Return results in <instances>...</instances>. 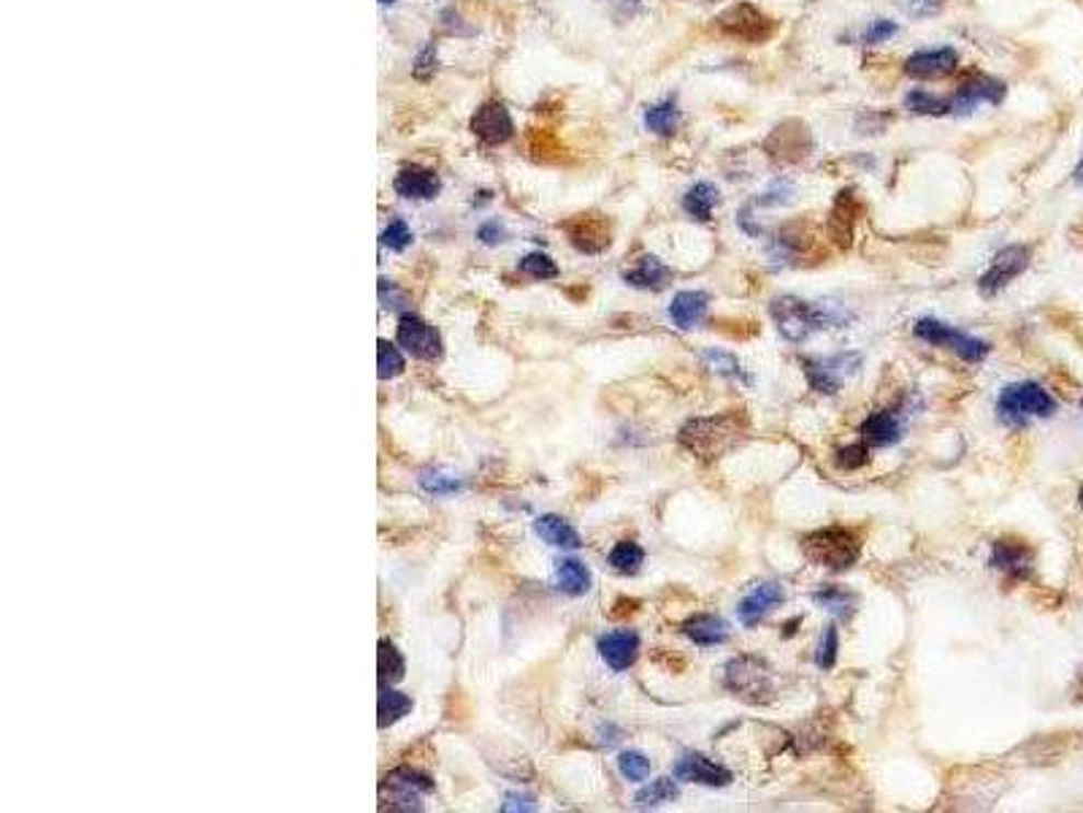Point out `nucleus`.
<instances>
[{
  "mask_svg": "<svg viewBox=\"0 0 1083 813\" xmlns=\"http://www.w3.org/2000/svg\"><path fill=\"white\" fill-rule=\"evenodd\" d=\"M862 437L866 445L872 448H888L902 437V426H899V418L888 409L883 413L870 415V418L862 423Z\"/></svg>",
  "mask_w": 1083,
  "mask_h": 813,
  "instance_id": "nucleus-27",
  "label": "nucleus"
},
{
  "mask_svg": "<svg viewBox=\"0 0 1083 813\" xmlns=\"http://www.w3.org/2000/svg\"><path fill=\"white\" fill-rule=\"evenodd\" d=\"M377 363H380V378L382 380L396 378V374L404 372L401 352L393 348L391 342H385V339H380L377 342Z\"/></svg>",
  "mask_w": 1083,
  "mask_h": 813,
  "instance_id": "nucleus-41",
  "label": "nucleus"
},
{
  "mask_svg": "<svg viewBox=\"0 0 1083 813\" xmlns=\"http://www.w3.org/2000/svg\"><path fill=\"white\" fill-rule=\"evenodd\" d=\"M385 787H391V792H396V800H393V803H412L418 792H431L433 781L429 776H423V773H415L401 767V770H393L391 776H387Z\"/></svg>",
  "mask_w": 1083,
  "mask_h": 813,
  "instance_id": "nucleus-28",
  "label": "nucleus"
},
{
  "mask_svg": "<svg viewBox=\"0 0 1083 813\" xmlns=\"http://www.w3.org/2000/svg\"><path fill=\"white\" fill-rule=\"evenodd\" d=\"M1079 502H1081V508H1083V488H1081V493H1079Z\"/></svg>",
  "mask_w": 1083,
  "mask_h": 813,
  "instance_id": "nucleus-55",
  "label": "nucleus"
},
{
  "mask_svg": "<svg viewBox=\"0 0 1083 813\" xmlns=\"http://www.w3.org/2000/svg\"><path fill=\"white\" fill-rule=\"evenodd\" d=\"M558 589L569 596H583L591 589L589 567L578 559L558 561Z\"/></svg>",
  "mask_w": 1083,
  "mask_h": 813,
  "instance_id": "nucleus-31",
  "label": "nucleus"
},
{
  "mask_svg": "<svg viewBox=\"0 0 1083 813\" xmlns=\"http://www.w3.org/2000/svg\"><path fill=\"white\" fill-rule=\"evenodd\" d=\"M688 3H704V5H710V3H721V0H688Z\"/></svg>",
  "mask_w": 1083,
  "mask_h": 813,
  "instance_id": "nucleus-53",
  "label": "nucleus"
},
{
  "mask_svg": "<svg viewBox=\"0 0 1083 813\" xmlns=\"http://www.w3.org/2000/svg\"><path fill=\"white\" fill-rule=\"evenodd\" d=\"M618 767H620V773H624L626 781L642 783V781H648V776H650V759L640 752L620 754Z\"/></svg>",
  "mask_w": 1083,
  "mask_h": 813,
  "instance_id": "nucleus-40",
  "label": "nucleus"
},
{
  "mask_svg": "<svg viewBox=\"0 0 1083 813\" xmlns=\"http://www.w3.org/2000/svg\"><path fill=\"white\" fill-rule=\"evenodd\" d=\"M1008 84L1002 79L989 77V73H970V77L962 79L956 93L951 95V115L967 117L978 106H1002Z\"/></svg>",
  "mask_w": 1083,
  "mask_h": 813,
  "instance_id": "nucleus-8",
  "label": "nucleus"
},
{
  "mask_svg": "<svg viewBox=\"0 0 1083 813\" xmlns=\"http://www.w3.org/2000/svg\"><path fill=\"white\" fill-rule=\"evenodd\" d=\"M835 462H837V466H840V469H846V472L859 469V466H864L866 462H870V445H866V442H859V445L842 448V451H837Z\"/></svg>",
  "mask_w": 1083,
  "mask_h": 813,
  "instance_id": "nucleus-44",
  "label": "nucleus"
},
{
  "mask_svg": "<svg viewBox=\"0 0 1083 813\" xmlns=\"http://www.w3.org/2000/svg\"><path fill=\"white\" fill-rule=\"evenodd\" d=\"M769 315H772L775 326H778L780 337L789 342H805L820 328L840 323V317L831 315L829 306L811 304V301L800 299V295H778L769 304Z\"/></svg>",
  "mask_w": 1083,
  "mask_h": 813,
  "instance_id": "nucleus-2",
  "label": "nucleus"
},
{
  "mask_svg": "<svg viewBox=\"0 0 1083 813\" xmlns=\"http://www.w3.org/2000/svg\"><path fill=\"white\" fill-rule=\"evenodd\" d=\"M997 413L1008 423H1024L1029 418H1051L1057 413V399L1037 383L1008 385L997 399Z\"/></svg>",
  "mask_w": 1083,
  "mask_h": 813,
  "instance_id": "nucleus-6",
  "label": "nucleus"
},
{
  "mask_svg": "<svg viewBox=\"0 0 1083 813\" xmlns=\"http://www.w3.org/2000/svg\"><path fill=\"white\" fill-rule=\"evenodd\" d=\"M624 280L629 282L631 288H640V291H664L672 280L669 266L664 264L655 255H642L634 264V269L626 271Z\"/></svg>",
  "mask_w": 1083,
  "mask_h": 813,
  "instance_id": "nucleus-24",
  "label": "nucleus"
},
{
  "mask_svg": "<svg viewBox=\"0 0 1083 813\" xmlns=\"http://www.w3.org/2000/svg\"><path fill=\"white\" fill-rule=\"evenodd\" d=\"M767 152L780 163H794L811 155V133L802 123H785L772 130L767 139Z\"/></svg>",
  "mask_w": 1083,
  "mask_h": 813,
  "instance_id": "nucleus-14",
  "label": "nucleus"
},
{
  "mask_svg": "<svg viewBox=\"0 0 1083 813\" xmlns=\"http://www.w3.org/2000/svg\"><path fill=\"white\" fill-rule=\"evenodd\" d=\"M442 22L450 33H461V36H471V33H475L471 27H464V20H461V14H455V11H444Z\"/></svg>",
  "mask_w": 1083,
  "mask_h": 813,
  "instance_id": "nucleus-49",
  "label": "nucleus"
},
{
  "mask_svg": "<svg viewBox=\"0 0 1083 813\" xmlns=\"http://www.w3.org/2000/svg\"><path fill=\"white\" fill-rule=\"evenodd\" d=\"M642 123H645L650 133L661 136V139L675 136L677 128H680V104H677V95H666L659 104L648 106Z\"/></svg>",
  "mask_w": 1083,
  "mask_h": 813,
  "instance_id": "nucleus-26",
  "label": "nucleus"
},
{
  "mask_svg": "<svg viewBox=\"0 0 1083 813\" xmlns=\"http://www.w3.org/2000/svg\"><path fill=\"white\" fill-rule=\"evenodd\" d=\"M412 710V699L407 695H398L393 689H382L380 692V727L393 724L401 716H407Z\"/></svg>",
  "mask_w": 1083,
  "mask_h": 813,
  "instance_id": "nucleus-35",
  "label": "nucleus"
},
{
  "mask_svg": "<svg viewBox=\"0 0 1083 813\" xmlns=\"http://www.w3.org/2000/svg\"><path fill=\"white\" fill-rule=\"evenodd\" d=\"M750 434V420L743 409H732V413L710 415V418H694L680 429L677 440L702 462H715V458L726 456L734 448L743 445Z\"/></svg>",
  "mask_w": 1083,
  "mask_h": 813,
  "instance_id": "nucleus-1",
  "label": "nucleus"
},
{
  "mask_svg": "<svg viewBox=\"0 0 1083 813\" xmlns=\"http://www.w3.org/2000/svg\"><path fill=\"white\" fill-rule=\"evenodd\" d=\"M471 133H475L486 147H499L512 139L515 125H512V117L504 104L490 101V104H482L480 109L475 112V117H471Z\"/></svg>",
  "mask_w": 1083,
  "mask_h": 813,
  "instance_id": "nucleus-11",
  "label": "nucleus"
},
{
  "mask_svg": "<svg viewBox=\"0 0 1083 813\" xmlns=\"http://www.w3.org/2000/svg\"><path fill=\"white\" fill-rule=\"evenodd\" d=\"M677 794H680V789H677V783L672 781V778H659V781H653L650 787L637 792L634 803L637 809H655V805H664L677 800Z\"/></svg>",
  "mask_w": 1083,
  "mask_h": 813,
  "instance_id": "nucleus-34",
  "label": "nucleus"
},
{
  "mask_svg": "<svg viewBox=\"0 0 1083 813\" xmlns=\"http://www.w3.org/2000/svg\"><path fill=\"white\" fill-rule=\"evenodd\" d=\"M899 9L910 16V20H929L943 11L945 0H897Z\"/></svg>",
  "mask_w": 1083,
  "mask_h": 813,
  "instance_id": "nucleus-43",
  "label": "nucleus"
},
{
  "mask_svg": "<svg viewBox=\"0 0 1083 813\" xmlns=\"http://www.w3.org/2000/svg\"><path fill=\"white\" fill-rule=\"evenodd\" d=\"M802 550H805V556L813 565L831 572H842L851 570L859 561L862 543H859V534L851 532V529L826 526L815 529L807 537H802Z\"/></svg>",
  "mask_w": 1083,
  "mask_h": 813,
  "instance_id": "nucleus-3",
  "label": "nucleus"
},
{
  "mask_svg": "<svg viewBox=\"0 0 1083 813\" xmlns=\"http://www.w3.org/2000/svg\"><path fill=\"white\" fill-rule=\"evenodd\" d=\"M991 567L1011 578L1032 576V550L1018 539H997L991 548Z\"/></svg>",
  "mask_w": 1083,
  "mask_h": 813,
  "instance_id": "nucleus-20",
  "label": "nucleus"
},
{
  "mask_svg": "<svg viewBox=\"0 0 1083 813\" xmlns=\"http://www.w3.org/2000/svg\"><path fill=\"white\" fill-rule=\"evenodd\" d=\"M899 33V25L892 20H875L866 25V31L862 33V42L866 47H877V44H886L888 38H894Z\"/></svg>",
  "mask_w": 1083,
  "mask_h": 813,
  "instance_id": "nucleus-42",
  "label": "nucleus"
},
{
  "mask_svg": "<svg viewBox=\"0 0 1083 813\" xmlns=\"http://www.w3.org/2000/svg\"><path fill=\"white\" fill-rule=\"evenodd\" d=\"M675 778L688 783H702V787H729L732 783V773L718 762L707 759L704 754H683L675 762Z\"/></svg>",
  "mask_w": 1083,
  "mask_h": 813,
  "instance_id": "nucleus-15",
  "label": "nucleus"
},
{
  "mask_svg": "<svg viewBox=\"0 0 1083 813\" xmlns=\"http://www.w3.org/2000/svg\"><path fill=\"white\" fill-rule=\"evenodd\" d=\"M380 3H385V5H391V3H396V0H380Z\"/></svg>",
  "mask_w": 1083,
  "mask_h": 813,
  "instance_id": "nucleus-54",
  "label": "nucleus"
},
{
  "mask_svg": "<svg viewBox=\"0 0 1083 813\" xmlns=\"http://www.w3.org/2000/svg\"><path fill=\"white\" fill-rule=\"evenodd\" d=\"M404 675V659L401 653L396 651V646L391 642H380V681L387 684V681H398Z\"/></svg>",
  "mask_w": 1083,
  "mask_h": 813,
  "instance_id": "nucleus-38",
  "label": "nucleus"
},
{
  "mask_svg": "<svg viewBox=\"0 0 1083 813\" xmlns=\"http://www.w3.org/2000/svg\"><path fill=\"white\" fill-rule=\"evenodd\" d=\"M517 269L526 277H532V280H556L558 277V266L545 253H528L526 258H521Z\"/></svg>",
  "mask_w": 1083,
  "mask_h": 813,
  "instance_id": "nucleus-36",
  "label": "nucleus"
},
{
  "mask_svg": "<svg viewBox=\"0 0 1083 813\" xmlns=\"http://www.w3.org/2000/svg\"><path fill=\"white\" fill-rule=\"evenodd\" d=\"M380 295L382 299H387V280H380ZM391 299L398 301V306H407V295L398 293L393 286H391Z\"/></svg>",
  "mask_w": 1083,
  "mask_h": 813,
  "instance_id": "nucleus-51",
  "label": "nucleus"
},
{
  "mask_svg": "<svg viewBox=\"0 0 1083 813\" xmlns=\"http://www.w3.org/2000/svg\"><path fill=\"white\" fill-rule=\"evenodd\" d=\"M902 106L910 112V115H919V117L951 115V98H945V95H938V93H929V90H923V88L910 90V93L905 95Z\"/></svg>",
  "mask_w": 1083,
  "mask_h": 813,
  "instance_id": "nucleus-30",
  "label": "nucleus"
},
{
  "mask_svg": "<svg viewBox=\"0 0 1083 813\" xmlns=\"http://www.w3.org/2000/svg\"><path fill=\"white\" fill-rule=\"evenodd\" d=\"M859 214H862V204H859L857 190L846 187V190L837 193L835 204H831V212H829V233H831V239H835V244H840L842 249L851 247L853 229H857Z\"/></svg>",
  "mask_w": 1083,
  "mask_h": 813,
  "instance_id": "nucleus-16",
  "label": "nucleus"
},
{
  "mask_svg": "<svg viewBox=\"0 0 1083 813\" xmlns=\"http://www.w3.org/2000/svg\"><path fill=\"white\" fill-rule=\"evenodd\" d=\"M723 684L732 692L734 697L745 699L750 705H767L772 702L775 695H778V686H775V670L769 667V662H764L761 657H754V653H745V657L732 659L726 664V675H723Z\"/></svg>",
  "mask_w": 1083,
  "mask_h": 813,
  "instance_id": "nucleus-4",
  "label": "nucleus"
},
{
  "mask_svg": "<svg viewBox=\"0 0 1083 813\" xmlns=\"http://www.w3.org/2000/svg\"><path fill=\"white\" fill-rule=\"evenodd\" d=\"M569 239L574 247L585 255H598L609 247L613 242V231L609 223L602 218H580L569 225Z\"/></svg>",
  "mask_w": 1083,
  "mask_h": 813,
  "instance_id": "nucleus-21",
  "label": "nucleus"
},
{
  "mask_svg": "<svg viewBox=\"0 0 1083 813\" xmlns=\"http://www.w3.org/2000/svg\"><path fill=\"white\" fill-rule=\"evenodd\" d=\"M409 242H412V231H409V225L404 223V220H393V223L385 229V233H382V244H385L387 249H396V253L407 249Z\"/></svg>",
  "mask_w": 1083,
  "mask_h": 813,
  "instance_id": "nucleus-45",
  "label": "nucleus"
},
{
  "mask_svg": "<svg viewBox=\"0 0 1083 813\" xmlns=\"http://www.w3.org/2000/svg\"><path fill=\"white\" fill-rule=\"evenodd\" d=\"M398 345L412 352L415 358H423V361H436L442 356V339H439L436 328L423 323L415 315H404L398 321Z\"/></svg>",
  "mask_w": 1083,
  "mask_h": 813,
  "instance_id": "nucleus-12",
  "label": "nucleus"
},
{
  "mask_svg": "<svg viewBox=\"0 0 1083 813\" xmlns=\"http://www.w3.org/2000/svg\"><path fill=\"white\" fill-rule=\"evenodd\" d=\"M913 334L921 339V342L951 350L954 356H959L962 361L967 363H978L989 356V342H983V339L978 337H970V334L959 332V328L948 326V323L934 321V317H923V321L916 323Z\"/></svg>",
  "mask_w": 1083,
  "mask_h": 813,
  "instance_id": "nucleus-7",
  "label": "nucleus"
},
{
  "mask_svg": "<svg viewBox=\"0 0 1083 813\" xmlns=\"http://www.w3.org/2000/svg\"><path fill=\"white\" fill-rule=\"evenodd\" d=\"M1073 182L1079 187H1083V155H1081V161L1075 163V169H1073Z\"/></svg>",
  "mask_w": 1083,
  "mask_h": 813,
  "instance_id": "nucleus-52",
  "label": "nucleus"
},
{
  "mask_svg": "<svg viewBox=\"0 0 1083 813\" xmlns=\"http://www.w3.org/2000/svg\"><path fill=\"white\" fill-rule=\"evenodd\" d=\"M702 358L707 361V367L712 369V372L723 374V378L748 380V374L743 372V367H740V361H737V358H734V356H729V352H723V350H707Z\"/></svg>",
  "mask_w": 1083,
  "mask_h": 813,
  "instance_id": "nucleus-39",
  "label": "nucleus"
},
{
  "mask_svg": "<svg viewBox=\"0 0 1083 813\" xmlns=\"http://www.w3.org/2000/svg\"><path fill=\"white\" fill-rule=\"evenodd\" d=\"M1032 260V247L1029 244H1008L1000 253L991 258L989 269L980 275L978 288L983 295H997L1000 291H1005L1013 280L1024 275L1029 269Z\"/></svg>",
  "mask_w": 1083,
  "mask_h": 813,
  "instance_id": "nucleus-9",
  "label": "nucleus"
},
{
  "mask_svg": "<svg viewBox=\"0 0 1083 813\" xmlns=\"http://www.w3.org/2000/svg\"><path fill=\"white\" fill-rule=\"evenodd\" d=\"M707 310H710V295L704 291H680L672 299L669 317L677 328L691 332L704 321Z\"/></svg>",
  "mask_w": 1083,
  "mask_h": 813,
  "instance_id": "nucleus-23",
  "label": "nucleus"
},
{
  "mask_svg": "<svg viewBox=\"0 0 1083 813\" xmlns=\"http://www.w3.org/2000/svg\"><path fill=\"white\" fill-rule=\"evenodd\" d=\"M783 585L780 583H775V581H764V583H758L754 591H750L748 596H743L740 600V605H737V616H740V622L745 624L748 629H754L758 622H761L767 613H772L775 607L783 602Z\"/></svg>",
  "mask_w": 1083,
  "mask_h": 813,
  "instance_id": "nucleus-17",
  "label": "nucleus"
},
{
  "mask_svg": "<svg viewBox=\"0 0 1083 813\" xmlns=\"http://www.w3.org/2000/svg\"><path fill=\"white\" fill-rule=\"evenodd\" d=\"M683 212L697 223H710L712 212L721 204V193L712 182H694L686 193H683Z\"/></svg>",
  "mask_w": 1083,
  "mask_h": 813,
  "instance_id": "nucleus-25",
  "label": "nucleus"
},
{
  "mask_svg": "<svg viewBox=\"0 0 1083 813\" xmlns=\"http://www.w3.org/2000/svg\"><path fill=\"white\" fill-rule=\"evenodd\" d=\"M598 653H602V659L607 662L609 670L624 673V670H629L631 664L637 662V657H640V635L629 632V629L604 635V638L598 640Z\"/></svg>",
  "mask_w": 1083,
  "mask_h": 813,
  "instance_id": "nucleus-18",
  "label": "nucleus"
},
{
  "mask_svg": "<svg viewBox=\"0 0 1083 813\" xmlns=\"http://www.w3.org/2000/svg\"><path fill=\"white\" fill-rule=\"evenodd\" d=\"M837 651H840V638H837L835 624H829V627L824 629V635H820L818 648H815V664H818L820 670H831L837 662Z\"/></svg>",
  "mask_w": 1083,
  "mask_h": 813,
  "instance_id": "nucleus-37",
  "label": "nucleus"
},
{
  "mask_svg": "<svg viewBox=\"0 0 1083 813\" xmlns=\"http://www.w3.org/2000/svg\"><path fill=\"white\" fill-rule=\"evenodd\" d=\"M420 483H423V488L429 493H455V491H461L464 488V483L461 480H455V477H444V475H423L420 477Z\"/></svg>",
  "mask_w": 1083,
  "mask_h": 813,
  "instance_id": "nucleus-46",
  "label": "nucleus"
},
{
  "mask_svg": "<svg viewBox=\"0 0 1083 813\" xmlns=\"http://www.w3.org/2000/svg\"><path fill=\"white\" fill-rule=\"evenodd\" d=\"M962 55L954 47H934L919 49L910 58H905L902 71L905 77L916 79V82H934V79H945L951 73L959 71Z\"/></svg>",
  "mask_w": 1083,
  "mask_h": 813,
  "instance_id": "nucleus-10",
  "label": "nucleus"
},
{
  "mask_svg": "<svg viewBox=\"0 0 1083 813\" xmlns=\"http://www.w3.org/2000/svg\"><path fill=\"white\" fill-rule=\"evenodd\" d=\"M680 632L686 635L694 646H702V648L721 646V642H726L729 635H732L729 632V624L723 622L721 616H712V613H697V616L686 618Z\"/></svg>",
  "mask_w": 1083,
  "mask_h": 813,
  "instance_id": "nucleus-22",
  "label": "nucleus"
},
{
  "mask_svg": "<svg viewBox=\"0 0 1083 813\" xmlns=\"http://www.w3.org/2000/svg\"><path fill=\"white\" fill-rule=\"evenodd\" d=\"M510 803L504 805V811H515V809H521V811H534V800L532 798H515V794H510Z\"/></svg>",
  "mask_w": 1083,
  "mask_h": 813,
  "instance_id": "nucleus-50",
  "label": "nucleus"
},
{
  "mask_svg": "<svg viewBox=\"0 0 1083 813\" xmlns=\"http://www.w3.org/2000/svg\"><path fill=\"white\" fill-rule=\"evenodd\" d=\"M534 529H537V534L545 543H550V545H556V548H569V550H574V548H580V534H578V529L572 526L569 521H563V519H558V515H542V519L534 523Z\"/></svg>",
  "mask_w": 1083,
  "mask_h": 813,
  "instance_id": "nucleus-29",
  "label": "nucleus"
},
{
  "mask_svg": "<svg viewBox=\"0 0 1083 813\" xmlns=\"http://www.w3.org/2000/svg\"><path fill=\"white\" fill-rule=\"evenodd\" d=\"M393 187H396L398 196L409 198V201H431L442 190V182L429 169L409 166L398 172L396 179H393Z\"/></svg>",
  "mask_w": 1083,
  "mask_h": 813,
  "instance_id": "nucleus-19",
  "label": "nucleus"
},
{
  "mask_svg": "<svg viewBox=\"0 0 1083 813\" xmlns=\"http://www.w3.org/2000/svg\"><path fill=\"white\" fill-rule=\"evenodd\" d=\"M504 236H506L504 225L496 223V220H490V223L480 225V231H477V239H480V242H486V244H501V242H504Z\"/></svg>",
  "mask_w": 1083,
  "mask_h": 813,
  "instance_id": "nucleus-48",
  "label": "nucleus"
},
{
  "mask_svg": "<svg viewBox=\"0 0 1083 813\" xmlns=\"http://www.w3.org/2000/svg\"><path fill=\"white\" fill-rule=\"evenodd\" d=\"M607 561H609V567H613V570L624 572V576H634V572L642 570L645 550H642L637 543H631V539H624V543H618L613 550H609Z\"/></svg>",
  "mask_w": 1083,
  "mask_h": 813,
  "instance_id": "nucleus-33",
  "label": "nucleus"
},
{
  "mask_svg": "<svg viewBox=\"0 0 1083 813\" xmlns=\"http://www.w3.org/2000/svg\"><path fill=\"white\" fill-rule=\"evenodd\" d=\"M715 25L723 36L734 38L740 44H767L769 38L778 31V22L767 14V11L758 9L750 0H740V3H732L729 9H723L721 14L715 16Z\"/></svg>",
  "mask_w": 1083,
  "mask_h": 813,
  "instance_id": "nucleus-5",
  "label": "nucleus"
},
{
  "mask_svg": "<svg viewBox=\"0 0 1083 813\" xmlns=\"http://www.w3.org/2000/svg\"><path fill=\"white\" fill-rule=\"evenodd\" d=\"M415 77L418 79H429L433 71H436V47L433 44H429V47H423V53L418 55V60H415Z\"/></svg>",
  "mask_w": 1083,
  "mask_h": 813,
  "instance_id": "nucleus-47",
  "label": "nucleus"
},
{
  "mask_svg": "<svg viewBox=\"0 0 1083 813\" xmlns=\"http://www.w3.org/2000/svg\"><path fill=\"white\" fill-rule=\"evenodd\" d=\"M813 600L820 607H826L831 616L842 618V622H848L853 616V611H857V596L848 589H840V585H824L820 591H815Z\"/></svg>",
  "mask_w": 1083,
  "mask_h": 813,
  "instance_id": "nucleus-32",
  "label": "nucleus"
},
{
  "mask_svg": "<svg viewBox=\"0 0 1083 813\" xmlns=\"http://www.w3.org/2000/svg\"><path fill=\"white\" fill-rule=\"evenodd\" d=\"M851 363H859V356H835V358H802L807 380H811L813 391L818 394H837L842 385V374L851 369Z\"/></svg>",
  "mask_w": 1083,
  "mask_h": 813,
  "instance_id": "nucleus-13",
  "label": "nucleus"
}]
</instances>
